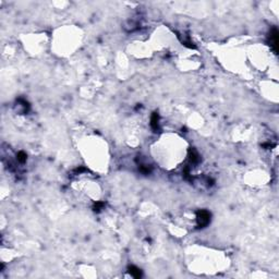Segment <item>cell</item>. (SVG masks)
<instances>
[{
  "label": "cell",
  "mask_w": 279,
  "mask_h": 279,
  "mask_svg": "<svg viewBox=\"0 0 279 279\" xmlns=\"http://www.w3.org/2000/svg\"><path fill=\"white\" fill-rule=\"evenodd\" d=\"M196 219H197L198 227H205V226L208 225L209 220H211V214L207 211H204V209L200 211L197 213Z\"/></svg>",
  "instance_id": "1"
},
{
  "label": "cell",
  "mask_w": 279,
  "mask_h": 279,
  "mask_svg": "<svg viewBox=\"0 0 279 279\" xmlns=\"http://www.w3.org/2000/svg\"><path fill=\"white\" fill-rule=\"evenodd\" d=\"M269 35H270V36H269V38H270V44H272L274 50L277 52V51H278V31H277V28L274 27Z\"/></svg>",
  "instance_id": "2"
},
{
  "label": "cell",
  "mask_w": 279,
  "mask_h": 279,
  "mask_svg": "<svg viewBox=\"0 0 279 279\" xmlns=\"http://www.w3.org/2000/svg\"><path fill=\"white\" fill-rule=\"evenodd\" d=\"M159 122V118H158V114H154L153 116H152V118H151V127H152V129L153 130H158V123Z\"/></svg>",
  "instance_id": "3"
},
{
  "label": "cell",
  "mask_w": 279,
  "mask_h": 279,
  "mask_svg": "<svg viewBox=\"0 0 279 279\" xmlns=\"http://www.w3.org/2000/svg\"><path fill=\"white\" fill-rule=\"evenodd\" d=\"M129 272H131L132 276L135 277V278H140L142 276L141 269H138V267H135V266H130V267H129Z\"/></svg>",
  "instance_id": "4"
},
{
  "label": "cell",
  "mask_w": 279,
  "mask_h": 279,
  "mask_svg": "<svg viewBox=\"0 0 279 279\" xmlns=\"http://www.w3.org/2000/svg\"><path fill=\"white\" fill-rule=\"evenodd\" d=\"M190 159L192 162H198V154L195 149H190Z\"/></svg>",
  "instance_id": "5"
},
{
  "label": "cell",
  "mask_w": 279,
  "mask_h": 279,
  "mask_svg": "<svg viewBox=\"0 0 279 279\" xmlns=\"http://www.w3.org/2000/svg\"><path fill=\"white\" fill-rule=\"evenodd\" d=\"M17 160L20 162H26V154L24 153V152H20L19 154H17Z\"/></svg>",
  "instance_id": "6"
},
{
  "label": "cell",
  "mask_w": 279,
  "mask_h": 279,
  "mask_svg": "<svg viewBox=\"0 0 279 279\" xmlns=\"http://www.w3.org/2000/svg\"><path fill=\"white\" fill-rule=\"evenodd\" d=\"M103 206H104V204H103V203H96V204H95V206H94V208H95V211H97V212H98V211H99V209H101Z\"/></svg>",
  "instance_id": "7"
}]
</instances>
